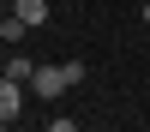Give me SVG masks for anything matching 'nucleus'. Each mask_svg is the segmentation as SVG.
Instances as JSON below:
<instances>
[{
  "label": "nucleus",
  "mask_w": 150,
  "mask_h": 132,
  "mask_svg": "<svg viewBox=\"0 0 150 132\" xmlns=\"http://www.w3.org/2000/svg\"><path fill=\"white\" fill-rule=\"evenodd\" d=\"M144 24H150V0H144Z\"/></svg>",
  "instance_id": "423d86ee"
},
{
  "label": "nucleus",
  "mask_w": 150,
  "mask_h": 132,
  "mask_svg": "<svg viewBox=\"0 0 150 132\" xmlns=\"http://www.w3.org/2000/svg\"><path fill=\"white\" fill-rule=\"evenodd\" d=\"M30 90L42 96V102H54V96H66V90H72V72H66V66H48V60H42V66H36V78H30Z\"/></svg>",
  "instance_id": "f257e3e1"
},
{
  "label": "nucleus",
  "mask_w": 150,
  "mask_h": 132,
  "mask_svg": "<svg viewBox=\"0 0 150 132\" xmlns=\"http://www.w3.org/2000/svg\"><path fill=\"white\" fill-rule=\"evenodd\" d=\"M12 12H18L30 30H36V24H48V0H12Z\"/></svg>",
  "instance_id": "20e7f679"
},
{
  "label": "nucleus",
  "mask_w": 150,
  "mask_h": 132,
  "mask_svg": "<svg viewBox=\"0 0 150 132\" xmlns=\"http://www.w3.org/2000/svg\"><path fill=\"white\" fill-rule=\"evenodd\" d=\"M18 108H24V84L0 72V120H18Z\"/></svg>",
  "instance_id": "f03ea898"
},
{
  "label": "nucleus",
  "mask_w": 150,
  "mask_h": 132,
  "mask_svg": "<svg viewBox=\"0 0 150 132\" xmlns=\"http://www.w3.org/2000/svg\"><path fill=\"white\" fill-rule=\"evenodd\" d=\"M36 66H42V60H30V54H12L0 72H6V78H18V84H30V78H36Z\"/></svg>",
  "instance_id": "7ed1b4c3"
},
{
  "label": "nucleus",
  "mask_w": 150,
  "mask_h": 132,
  "mask_svg": "<svg viewBox=\"0 0 150 132\" xmlns=\"http://www.w3.org/2000/svg\"><path fill=\"white\" fill-rule=\"evenodd\" d=\"M24 30H30V24H24L18 12H0V42H12V48H18V42H24Z\"/></svg>",
  "instance_id": "39448f33"
}]
</instances>
